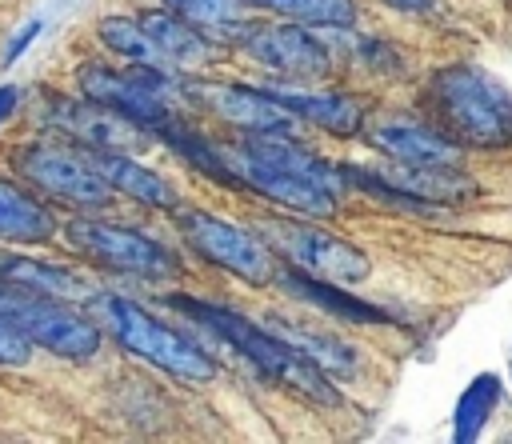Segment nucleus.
Returning <instances> with one entry per match:
<instances>
[{"instance_id": "cd10ccee", "label": "nucleus", "mask_w": 512, "mask_h": 444, "mask_svg": "<svg viewBox=\"0 0 512 444\" xmlns=\"http://www.w3.org/2000/svg\"><path fill=\"white\" fill-rule=\"evenodd\" d=\"M40 28H44L40 20H28V24H24V28H20V32L8 40V48H4V64H12L16 56H24V48H28V44L40 36Z\"/></svg>"}, {"instance_id": "1a4fd4ad", "label": "nucleus", "mask_w": 512, "mask_h": 444, "mask_svg": "<svg viewBox=\"0 0 512 444\" xmlns=\"http://www.w3.org/2000/svg\"><path fill=\"white\" fill-rule=\"evenodd\" d=\"M12 172L24 184H32L40 196H52V200L84 208V212H96V208L112 204L108 180L84 160L80 148H68V144L28 140L12 152Z\"/></svg>"}, {"instance_id": "a211bd4d", "label": "nucleus", "mask_w": 512, "mask_h": 444, "mask_svg": "<svg viewBox=\"0 0 512 444\" xmlns=\"http://www.w3.org/2000/svg\"><path fill=\"white\" fill-rule=\"evenodd\" d=\"M268 332H276L280 340H288L292 348H300L316 368H324L328 376L336 380H352L360 376V352L340 336V332H328V328H312L296 316H284V312H272L264 320Z\"/></svg>"}, {"instance_id": "39448f33", "label": "nucleus", "mask_w": 512, "mask_h": 444, "mask_svg": "<svg viewBox=\"0 0 512 444\" xmlns=\"http://www.w3.org/2000/svg\"><path fill=\"white\" fill-rule=\"evenodd\" d=\"M80 96L108 104L112 112L128 116L132 124L160 132L168 120H176V108H192L184 92V76L172 68H152V64H132V68H100L84 64L76 68Z\"/></svg>"}, {"instance_id": "6ab92c4d", "label": "nucleus", "mask_w": 512, "mask_h": 444, "mask_svg": "<svg viewBox=\"0 0 512 444\" xmlns=\"http://www.w3.org/2000/svg\"><path fill=\"white\" fill-rule=\"evenodd\" d=\"M80 152L108 180L112 192H120V196H128L136 204H148V208H176L180 204L176 188L160 172H152L140 160H132L128 152H112V148H80Z\"/></svg>"}, {"instance_id": "f03ea898", "label": "nucleus", "mask_w": 512, "mask_h": 444, "mask_svg": "<svg viewBox=\"0 0 512 444\" xmlns=\"http://www.w3.org/2000/svg\"><path fill=\"white\" fill-rule=\"evenodd\" d=\"M172 308H180L188 320L204 324L220 344H228L236 356H244L264 380L280 384L284 392L312 400V404H340V392L332 384V376L324 368H316L300 348H292L288 340H280L276 332H268L264 324H252L248 316L224 308V304H208L196 296H168Z\"/></svg>"}, {"instance_id": "20e7f679", "label": "nucleus", "mask_w": 512, "mask_h": 444, "mask_svg": "<svg viewBox=\"0 0 512 444\" xmlns=\"http://www.w3.org/2000/svg\"><path fill=\"white\" fill-rule=\"evenodd\" d=\"M84 308H88V316L96 320L100 332H108L124 352L148 360L152 368L172 372L180 380H212L216 376V360L188 332H180L176 324H168L156 312L140 308L136 300L96 288L84 300Z\"/></svg>"}, {"instance_id": "5701e85b", "label": "nucleus", "mask_w": 512, "mask_h": 444, "mask_svg": "<svg viewBox=\"0 0 512 444\" xmlns=\"http://www.w3.org/2000/svg\"><path fill=\"white\" fill-rule=\"evenodd\" d=\"M96 40H100L112 56H120V60H128V64L168 68V60L160 56V48L152 44V36L140 28L136 16H104V20L96 24ZM172 72H176V68H172Z\"/></svg>"}, {"instance_id": "ddd939ff", "label": "nucleus", "mask_w": 512, "mask_h": 444, "mask_svg": "<svg viewBox=\"0 0 512 444\" xmlns=\"http://www.w3.org/2000/svg\"><path fill=\"white\" fill-rule=\"evenodd\" d=\"M184 92H188L192 108H204L240 132H292L296 128V116L268 88H244V84H228V80H188L184 76Z\"/></svg>"}, {"instance_id": "2eb2a0df", "label": "nucleus", "mask_w": 512, "mask_h": 444, "mask_svg": "<svg viewBox=\"0 0 512 444\" xmlns=\"http://www.w3.org/2000/svg\"><path fill=\"white\" fill-rule=\"evenodd\" d=\"M368 144L400 164H424V168H460L464 164V148L452 136H444L436 124H420V120H400V116L376 120L368 128Z\"/></svg>"}, {"instance_id": "bb28decb", "label": "nucleus", "mask_w": 512, "mask_h": 444, "mask_svg": "<svg viewBox=\"0 0 512 444\" xmlns=\"http://www.w3.org/2000/svg\"><path fill=\"white\" fill-rule=\"evenodd\" d=\"M24 364H32V340L0 316V368H24Z\"/></svg>"}, {"instance_id": "412c9836", "label": "nucleus", "mask_w": 512, "mask_h": 444, "mask_svg": "<svg viewBox=\"0 0 512 444\" xmlns=\"http://www.w3.org/2000/svg\"><path fill=\"white\" fill-rule=\"evenodd\" d=\"M52 236V208L16 180H0V244H48Z\"/></svg>"}, {"instance_id": "423d86ee", "label": "nucleus", "mask_w": 512, "mask_h": 444, "mask_svg": "<svg viewBox=\"0 0 512 444\" xmlns=\"http://www.w3.org/2000/svg\"><path fill=\"white\" fill-rule=\"evenodd\" d=\"M0 316L12 328H20L32 340V348H48L64 360H88L100 352L96 320L88 312L80 316L68 300H52L44 292L0 280Z\"/></svg>"}, {"instance_id": "6e6552de", "label": "nucleus", "mask_w": 512, "mask_h": 444, "mask_svg": "<svg viewBox=\"0 0 512 444\" xmlns=\"http://www.w3.org/2000/svg\"><path fill=\"white\" fill-rule=\"evenodd\" d=\"M256 232H260V240H264L280 260H288L292 268H300V272H308V276H316V280L360 284V280L372 276V260H368L356 244H348V240H340V236H332V232L308 224V216H304V220H300V216H296V220L264 216V220L256 224Z\"/></svg>"}, {"instance_id": "dca6fc26", "label": "nucleus", "mask_w": 512, "mask_h": 444, "mask_svg": "<svg viewBox=\"0 0 512 444\" xmlns=\"http://www.w3.org/2000/svg\"><path fill=\"white\" fill-rule=\"evenodd\" d=\"M136 20L152 36V44L168 60V68H176V72H204V68H212L220 60V48L196 24L176 16V12H168V8H148Z\"/></svg>"}, {"instance_id": "7ed1b4c3", "label": "nucleus", "mask_w": 512, "mask_h": 444, "mask_svg": "<svg viewBox=\"0 0 512 444\" xmlns=\"http://www.w3.org/2000/svg\"><path fill=\"white\" fill-rule=\"evenodd\" d=\"M424 104L432 124L460 148H508L512 144V92L476 64L440 68Z\"/></svg>"}, {"instance_id": "c756f323", "label": "nucleus", "mask_w": 512, "mask_h": 444, "mask_svg": "<svg viewBox=\"0 0 512 444\" xmlns=\"http://www.w3.org/2000/svg\"><path fill=\"white\" fill-rule=\"evenodd\" d=\"M392 8H400V12H428L432 8V0H388Z\"/></svg>"}, {"instance_id": "f257e3e1", "label": "nucleus", "mask_w": 512, "mask_h": 444, "mask_svg": "<svg viewBox=\"0 0 512 444\" xmlns=\"http://www.w3.org/2000/svg\"><path fill=\"white\" fill-rule=\"evenodd\" d=\"M160 132L184 160H192L212 180L240 184L272 204H284L296 216L324 220L340 208L344 172L324 164L316 152L296 144L288 132H244V140L236 144L212 140L180 120H168Z\"/></svg>"}, {"instance_id": "9d476101", "label": "nucleus", "mask_w": 512, "mask_h": 444, "mask_svg": "<svg viewBox=\"0 0 512 444\" xmlns=\"http://www.w3.org/2000/svg\"><path fill=\"white\" fill-rule=\"evenodd\" d=\"M172 212H176V228H180L184 244L200 260L224 268L228 276H240L244 284H272L276 280V252L260 236H252L248 228L220 220V216H208L200 208L176 204Z\"/></svg>"}, {"instance_id": "b1692460", "label": "nucleus", "mask_w": 512, "mask_h": 444, "mask_svg": "<svg viewBox=\"0 0 512 444\" xmlns=\"http://www.w3.org/2000/svg\"><path fill=\"white\" fill-rule=\"evenodd\" d=\"M244 8H264L308 28H348L356 20V0H240Z\"/></svg>"}, {"instance_id": "0eeeda50", "label": "nucleus", "mask_w": 512, "mask_h": 444, "mask_svg": "<svg viewBox=\"0 0 512 444\" xmlns=\"http://www.w3.org/2000/svg\"><path fill=\"white\" fill-rule=\"evenodd\" d=\"M64 240L72 252H80L84 260L112 268V272H128V276H144V280H172L180 276V256L160 244L156 236L128 228V224H108V220H92V216H76L64 224Z\"/></svg>"}, {"instance_id": "f8f14e48", "label": "nucleus", "mask_w": 512, "mask_h": 444, "mask_svg": "<svg viewBox=\"0 0 512 444\" xmlns=\"http://www.w3.org/2000/svg\"><path fill=\"white\" fill-rule=\"evenodd\" d=\"M40 116L48 128L80 140V148H112V152H136L148 144V128L132 124L128 116L112 112L108 104H96L88 96H60L48 92L40 104Z\"/></svg>"}, {"instance_id": "c85d7f7f", "label": "nucleus", "mask_w": 512, "mask_h": 444, "mask_svg": "<svg viewBox=\"0 0 512 444\" xmlns=\"http://www.w3.org/2000/svg\"><path fill=\"white\" fill-rule=\"evenodd\" d=\"M16 104H20V88H12V84H4V88H0V120H8Z\"/></svg>"}, {"instance_id": "393cba45", "label": "nucleus", "mask_w": 512, "mask_h": 444, "mask_svg": "<svg viewBox=\"0 0 512 444\" xmlns=\"http://www.w3.org/2000/svg\"><path fill=\"white\" fill-rule=\"evenodd\" d=\"M500 396H504V384H500V376L496 372H480L468 388H464V396H460V404H456V420H452V436L464 444V440H476L480 436V428L488 424V416L496 412V404H500Z\"/></svg>"}, {"instance_id": "f3484780", "label": "nucleus", "mask_w": 512, "mask_h": 444, "mask_svg": "<svg viewBox=\"0 0 512 444\" xmlns=\"http://www.w3.org/2000/svg\"><path fill=\"white\" fill-rule=\"evenodd\" d=\"M268 92L296 116V120H308L332 136H356L364 132V108L356 96H344V92H312L304 84H268Z\"/></svg>"}, {"instance_id": "9b49d317", "label": "nucleus", "mask_w": 512, "mask_h": 444, "mask_svg": "<svg viewBox=\"0 0 512 444\" xmlns=\"http://www.w3.org/2000/svg\"><path fill=\"white\" fill-rule=\"evenodd\" d=\"M220 32H232L240 52L252 56L260 68L280 72L296 84L304 80H324L332 72V52L308 32V24L288 20V24H256V20H236Z\"/></svg>"}, {"instance_id": "aec40b11", "label": "nucleus", "mask_w": 512, "mask_h": 444, "mask_svg": "<svg viewBox=\"0 0 512 444\" xmlns=\"http://www.w3.org/2000/svg\"><path fill=\"white\" fill-rule=\"evenodd\" d=\"M0 280L4 284H20V288H32V292H44L52 300H68V304H84L96 284L64 264H48V260H32V256H20L12 248H0Z\"/></svg>"}, {"instance_id": "4468645a", "label": "nucleus", "mask_w": 512, "mask_h": 444, "mask_svg": "<svg viewBox=\"0 0 512 444\" xmlns=\"http://www.w3.org/2000/svg\"><path fill=\"white\" fill-rule=\"evenodd\" d=\"M344 180L372 188L380 200L388 204H404V200H420V204H460L468 200L476 188L472 180H464L460 168H424V164H384L376 172L364 176V168H344Z\"/></svg>"}, {"instance_id": "4be33fe9", "label": "nucleus", "mask_w": 512, "mask_h": 444, "mask_svg": "<svg viewBox=\"0 0 512 444\" xmlns=\"http://www.w3.org/2000/svg\"><path fill=\"white\" fill-rule=\"evenodd\" d=\"M276 284H280L284 292H292L296 300H304V304H312V308H320V312L344 316V320H368V324L388 320L376 304L356 300V296L340 292L332 280H316V276H308V272H300V268H288V272H280V268H276Z\"/></svg>"}, {"instance_id": "a878e982", "label": "nucleus", "mask_w": 512, "mask_h": 444, "mask_svg": "<svg viewBox=\"0 0 512 444\" xmlns=\"http://www.w3.org/2000/svg\"><path fill=\"white\" fill-rule=\"evenodd\" d=\"M164 4H168V12L192 20L196 28H212V32L244 20V4L240 0H164Z\"/></svg>"}]
</instances>
